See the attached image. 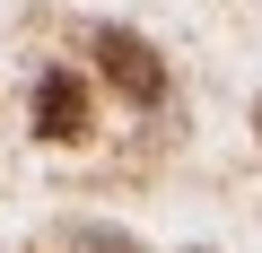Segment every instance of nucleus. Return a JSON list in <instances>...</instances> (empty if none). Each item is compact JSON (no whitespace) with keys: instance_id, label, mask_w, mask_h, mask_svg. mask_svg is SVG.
<instances>
[{"instance_id":"obj_4","label":"nucleus","mask_w":262,"mask_h":253,"mask_svg":"<svg viewBox=\"0 0 262 253\" xmlns=\"http://www.w3.org/2000/svg\"><path fill=\"white\" fill-rule=\"evenodd\" d=\"M253 131H262V113H253Z\"/></svg>"},{"instance_id":"obj_3","label":"nucleus","mask_w":262,"mask_h":253,"mask_svg":"<svg viewBox=\"0 0 262 253\" xmlns=\"http://www.w3.org/2000/svg\"><path fill=\"white\" fill-rule=\"evenodd\" d=\"M70 253H140L122 227H70Z\"/></svg>"},{"instance_id":"obj_2","label":"nucleus","mask_w":262,"mask_h":253,"mask_svg":"<svg viewBox=\"0 0 262 253\" xmlns=\"http://www.w3.org/2000/svg\"><path fill=\"white\" fill-rule=\"evenodd\" d=\"M35 140H53V149H79L88 131H96V105H88V79L70 70V61H53L44 79H35Z\"/></svg>"},{"instance_id":"obj_1","label":"nucleus","mask_w":262,"mask_h":253,"mask_svg":"<svg viewBox=\"0 0 262 253\" xmlns=\"http://www.w3.org/2000/svg\"><path fill=\"white\" fill-rule=\"evenodd\" d=\"M88 53H96V70H105V87L114 96H131V105H166V61L140 44V35H131V27H96L88 35Z\"/></svg>"}]
</instances>
